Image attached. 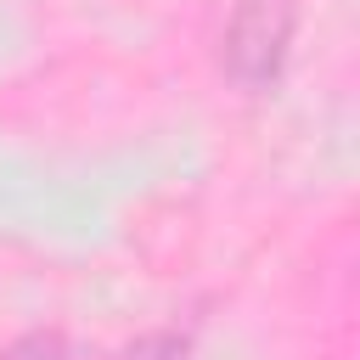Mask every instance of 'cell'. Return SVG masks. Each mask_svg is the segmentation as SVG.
Returning <instances> with one entry per match:
<instances>
[{
    "instance_id": "obj_1",
    "label": "cell",
    "mask_w": 360,
    "mask_h": 360,
    "mask_svg": "<svg viewBox=\"0 0 360 360\" xmlns=\"http://www.w3.org/2000/svg\"><path fill=\"white\" fill-rule=\"evenodd\" d=\"M298 6L292 0H236L225 34H219V68L242 90H264L281 79L287 51H292Z\"/></svg>"
},
{
    "instance_id": "obj_2",
    "label": "cell",
    "mask_w": 360,
    "mask_h": 360,
    "mask_svg": "<svg viewBox=\"0 0 360 360\" xmlns=\"http://www.w3.org/2000/svg\"><path fill=\"white\" fill-rule=\"evenodd\" d=\"M0 360H79V349L62 332H22L17 343L0 349Z\"/></svg>"
}]
</instances>
